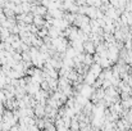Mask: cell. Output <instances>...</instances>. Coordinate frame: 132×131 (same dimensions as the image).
<instances>
[{
    "label": "cell",
    "mask_w": 132,
    "mask_h": 131,
    "mask_svg": "<svg viewBox=\"0 0 132 131\" xmlns=\"http://www.w3.org/2000/svg\"><path fill=\"white\" fill-rule=\"evenodd\" d=\"M9 36H10V30L3 27V28L0 30V37H1V41H6Z\"/></svg>",
    "instance_id": "obj_2"
},
{
    "label": "cell",
    "mask_w": 132,
    "mask_h": 131,
    "mask_svg": "<svg viewBox=\"0 0 132 131\" xmlns=\"http://www.w3.org/2000/svg\"><path fill=\"white\" fill-rule=\"evenodd\" d=\"M45 23H46V21L44 19V17H41V16L34 17V25H36L37 27H43V26H45Z\"/></svg>",
    "instance_id": "obj_1"
},
{
    "label": "cell",
    "mask_w": 132,
    "mask_h": 131,
    "mask_svg": "<svg viewBox=\"0 0 132 131\" xmlns=\"http://www.w3.org/2000/svg\"><path fill=\"white\" fill-rule=\"evenodd\" d=\"M0 68H1V63H0Z\"/></svg>",
    "instance_id": "obj_3"
}]
</instances>
